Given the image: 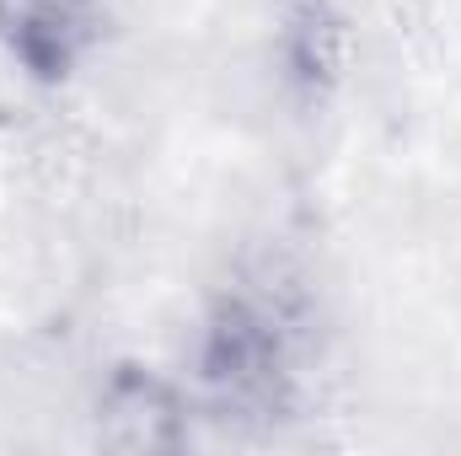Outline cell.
Wrapping results in <instances>:
<instances>
[{
  "label": "cell",
  "mask_w": 461,
  "mask_h": 456,
  "mask_svg": "<svg viewBox=\"0 0 461 456\" xmlns=\"http://www.w3.org/2000/svg\"><path fill=\"white\" fill-rule=\"evenodd\" d=\"M199 387L221 424L274 430L301 408V328L268 285H230L199 333Z\"/></svg>",
  "instance_id": "1"
},
{
  "label": "cell",
  "mask_w": 461,
  "mask_h": 456,
  "mask_svg": "<svg viewBox=\"0 0 461 456\" xmlns=\"http://www.w3.org/2000/svg\"><path fill=\"white\" fill-rule=\"evenodd\" d=\"M92 0H0V49L32 81H65L92 49Z\"/></svg>",
  "instance_id": "3"
},
{
  "label": "cell",
  "mask_w": 461,
  "mask_h": 456,
  "mask_svg": "<svg viewBox=\"0 0 461 456\" xmlns=\"http://www.w3.org/2000/svg\"><path fill=\"white\" fill-rule=\"evenodd\" d=\"M285 59H290V76L301 87H312V92L339 76V65H344V27H339L333 0H301L290 11Z\"/></svg>",
  "instance_id": "4"
},
{
  "label": "cell",
  "mask_w": 461,
  "mask_h": 456,
  "mask_svg": "<svg viewBox=\"0 0 461 456\" xmlns=\"http://www.w3.org/2000/svg\"><path fill=\"white\" fill-rule=\"evenodd\" d=\"M194 408L183 403V392L140 365H118L103 381L97 397V446L108 451H183L194 441Z\"/></svg>",
  "instance_id": "2"
}]
</instances>
